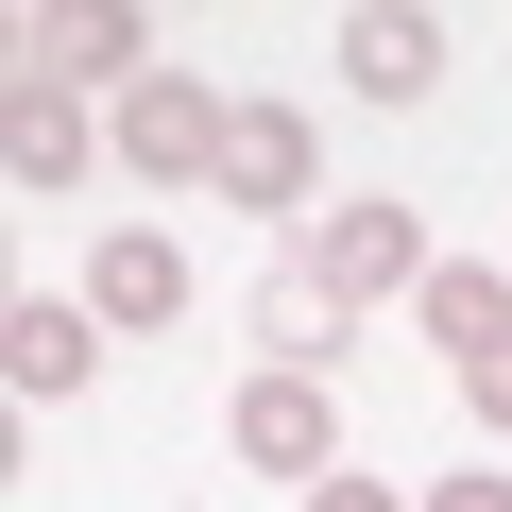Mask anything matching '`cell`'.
I'll use <instances>...</instances> for the list:
<instances>
[{"label": "cell", "mask_w": 512, "mask_h": 512, "mask_svg": "<svg viewBox=\"0 0 512 512\" xmlns=\"http://www.w3.org/2000/svg\"><path fill=\"white\" fill-rule=\"evenodd\" d=\"M137 52H154L137 0H35V18H18V86H69V103L86 86H154Z\"/></svg>", "instance_id": "obj_1"}, {"label": "cell", "mask_w": 512, "mask_h": 512, "mask_svg": "<svg viewBox=\"0 0 512 512\" xmlns=\"http://www.w3.org/2000/svg\"><path fill=\"white\" fill-rule=\"evenodd\" d=\"M222 137H239L222 86H188V69L120 86V171H154V188H222Z\"/></svg>", "instance_id": "obj_2"}, {"label": "cell", "mask_w": 512, "mask_h": 512, "mask_svg": "<svg viewBox=\"0 0 512 512\" xmlns=\"http://www.w3.org/2000/svg\"><path fill=\"white\" fill-rule=\"evenodd\" d=\"M308 274H325L342 308H376V291H427L444 256H427V222H410V205H376V188H342V205L308 222Z\"/></svg>", "instance_id": "obj_3"}, {"label": "cell", "mask_w": 512, "mask_h": 512, "mask_svg": "<svg viewBox=\"0 0 512 512\" xmlns=\"http://www.w3.org/2000/svg\"><path fill=\"white\" fill-rule=\"evenodd\" d=\"M222 205H239V222H325V137H308V103H239Z\"/></svg>", "instance_id": "obj_4"}, {"label": "cell", "mask_w": 512, "mask_h": 512, "mask_svg": "<svg viewBox=\"0 0 512 512\" xmlns=\"http://www.w3.org/2000/svg\"><path fill=\"white\" fill-rule=\"evenodd\" d=\"M222 444L256 461V478H342V410H325V376H239V410H222Z\"/></svg>", "instance_id": "obj_5"}, {"label": "cell", "mask_w": 512, "mask_h": 512, "mask_svg": "<svg viewBox=\"0 0 512 512\" xmlns=\"http://www.w3.org/2000/svg\"><path fill=\"white\" fill-rule=\"evenodd\" d=\"M0 376H18L35 410H69V393L103 376V308H86V291H18V308H0Z\"/></svg>", "instance_id": "obj_6"}, {"label": "cell", "mask_w": 512, "mask_h": 512, "mask_svg": "<svg viewBox=\"0 0 512 512\" xmlns=\"http://www.w3.org/2000/svg\"><path fill=\"white\" fill-rule=\"evenodd\" d=\"M342 325H359V308H342V291L308 274V256H274V274H256V308H239L256 376H325V359H342Z\"/></svg>", "instance_id": "obj_7"}, {"label": "cell", "mask_w": 512, "mask_h": 512, "mask_svg": "<svg viewBox=\"0 0 512 512\" xmlns=\"http://www.w3.org/2000/svg\"><path fill=\"white\" fill-rule=\"evenodd\" d=\"M86 154H103V120H86L69 86H18V103H0V188H18V205H69Z\"/></svg>", "instance_id": "obj_8"}, {"label": "cell", "mask_w": 512, "mask_h": 512, "mask_svg": "<svg viewBox=\"0 0 512 512\" xmlns=\"http://www.w3.org/2000/svg\"><path fill=\"white\" fill-rule=\"evenodd\" d=\"M342 86H359V103H427V86H444V18L359 0V18H342Z\"/></svg>", "instance_id": "obj_9"}, {"label": "cell", "mask_w": 512, "mask_h": 512, "mask_svg": "<svg viewBox=\"0 0 512 512\" xmlns=\"http://www.w3.org/2000/svg\"><path fill=\"white\" fill-rule=\"evenodd\" d=\"M86 308H103V325H188V256H171L154 222L86 239Z\"/></svg>", "instance_id": "obj_10"}, {"label": "cell", "mask_w": 512, "mask_h": 512, "mask_svg": "<svg viewBox=\"0 0 512 512\" xmlns=\"http://www.w3.org/2000/svg\"><path fill=\"white\" fill-rule=\"evenodd\" d=\"M410 308H427V342H444V376H461L478 342H512V274H478V256H444V274H427Z\"/></svg>", "instance_id": "obj_11"}, {"label": "cell", "mask_w": 512, "mask_h": 512, "mask_svg": "<svg viewBox=\"0 0 512 512\" xmlns=\"http://www.w3.org/2000/svg\"><path fill=\"white\" fill-rule=\"evenodd\" d=\"M461 410H478V427H512V342H478V359H461Z\"/></svg>", "instance_id": "obj_12"}, {"label": "cell", "mask_w": 512, "mask_h": 512, "mask_svg": "<svg viewBox=\"0 0 512 512\" xmlns=\"http://www.w3.org/2000/svg\"><path fill=\"white\" fill-rule=\"evenodd\" d=\"M410 512H512V478H427Z\"/></svg>", "instance_id": "obj_13"}, {"label": "cell", "mask_w": 512, "mask_h": 512, "mask_svg": "<svg viewBox=\"0 0 512 512\" xmlns=\"http://www.w3.org/2000/svg\"><path fill=\"white\" fill-rule=\"evenodd\" d=\"M308 512H410V495H376V478H308Z\"/></svg>", "instance_id": "obj_14"}]
</instances>
